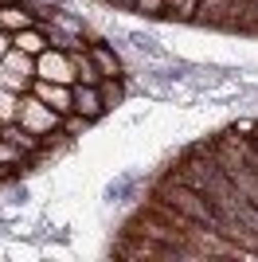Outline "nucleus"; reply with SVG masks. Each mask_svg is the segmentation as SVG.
Instances as JSON below:
<instances>
[{
	"instance_id": "f257e3e1",
	"label": "nucleus",
	"mask_w": 258,
	"mask_h": 262,
	"mask_svg": "<svg viewBox=\"0 0 258 262\" xmlns=\"http://www.w3.org/2000/svg\"><path fill=\"white\" fill-rule=\"evenodd\" d=\"M102 32L43 0H0V192L47 168L125 102Z\"/></svg>"
},
{
	"instance_id": "f03ea898",
	"label": "nucleus",
	"mask_w": 258,
	"mask_h": 262,
	"mask_svg": "<svg viewBox=\"0 0 258 262\" xmlns=\"http://www.w3.org/2000/svg\"><path fill=\"white\" fill-rule=\"evenodd\" d=\"M114 258H258V118L184 145L114 231Z\"/></svg>"
},
{
	"instance_id": "7ed1b4c3",
	"label": "nucleus",
	"mask_w": 258,
	"mask_h": 262,
	"mask_svg": "<svg viewBox=\"0 0 258 262\" xmlns=\"http://www.w3.org/2000/svg\"><path fill=\"white\" fill-rule=\"evenodd\" d=\"M114 12L258 39V0H98Z\"/></svg>"
}]
</instances>
